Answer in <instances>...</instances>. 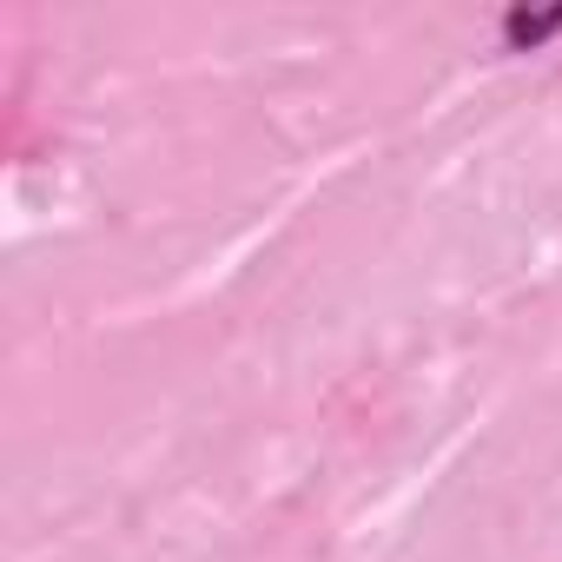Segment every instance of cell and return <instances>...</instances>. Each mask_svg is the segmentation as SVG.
Returning <instances> with one entry per match:
<instances>
[{
	"instance_id": "6da1fadb",
	"label": "cell",
	"mask_w": 562,
	"mask_h": 562,
	"mask_svg": "<svg viewBox=\"0 0 562 562\" xmlns=\"http://www.w3.org/2000/svg\"><path fill=\"white\" fill-rule=\"evenodd\" d=\"M496 34H503L509 54H536L542 41L562 34V8H509V14L496 21Z\"/></svg>"
}]
</instances>
